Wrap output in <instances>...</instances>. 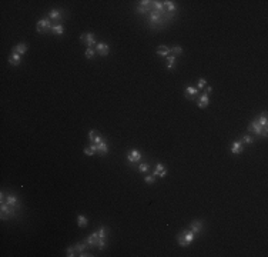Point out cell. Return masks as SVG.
I'll return each instance as SVG.
<instances>
[{
  "label": "cell",
  "instance_id": "1",
  "mask_svg": "<svg viewBox=\"0 0 268 257\" xmlns=\"http://www.w3.org/2000/svg\"><path fill=\"white\" fill-rule=\"evenodd\" d=\"M53 29V24L50 23L49 19H41L37 22V33H46Z\"/></svg>",
  "mask_w": 268,
  "mask_h": 257
},
{
  "label": "cell",
  "instance_id": "2",
  "mask_svg": "<svg viewBox=\"0 0 268 257\" xmlns=\"http://www.w3.org/2000/svg\"><path fill=\"white\" fill-rule=\"evenodd\" d=\"M80 39L86 43L87 49H91L93 46H96V44H97V43H96V36H94L93 33H83Z\"/></svg>",
  "mask_w": 268,
  "mask_h": 257
},
{
  "label": "cell",
  "instance_id": "3",
  "mask_svg": "<svg viewBox=\"0 0 268 257\" xmlns=\"http://www.w3.org/2000/svg\"><path fill=\"white\" fill-rule=\"evenodd\" d=\"M248 131H252L254 134H257V136H261V131H262V126L260 124V120L258 119H255V120H252V123L248 126Z\"/></svg>",
  "mask_w": 268,
  "mask_h": 257
},
{
  "label": "cell",
  "instance_id": "4",
  "mask_svg": "<svg viewBox=\"0 0 268 257\" xmlns=\"http://www.w3.org/2000/svg\"><path fill=\"white\" fill-rule=\"evenodd\" d=\"M127 159H129V161H131V163H136V161L141 160V154H140L138 150H131V152L127 154Z\"/></svg>",
  "mask_w": 268,
  "mask_h": 257
},
{
  "label": "cell",
  "instance_id": "5",
  "mask_svg": "<svg viewBox=\"0 0 268 257\" xmlns=\"http://www.w3.org/2000/svg\"><path fill=\"white\" fill-rule=\"evenodd\" d=\"M0 211H1V219H4L6 216H13L14 213H13V210L10 209V206L9 204H6V203H1V209H0Z\"/></svg>",
  "mask_w": 268,
  "mask_h": 257
},
{
  "label": "cell",
  "instance_id": "6",
  "mask_svg": "<svg viewBox=\"0 0 268 257\" xmlns=\"http://www.w3.org/2000/svg\"><path fill=\"white\" fill-rule=\"evenodd\" d=\"M96 49H97L98 54H101V56H107L108 54V44H106V43H97L96 44Z\"/></svg>",
  "mask_w": 268,
  "mask_h": 257
},
{
  "label": "cell",
  "instance_id": "7",
  "mask_svg": "<svg viewBox=\"0 0 268 257\" xmlns=\"http://www.w3.org/2000/svg\"><path fill=\"white\" fill-rule=\"evenodd\" d=\"M190 229H191V232H193L194 234L200 233V232L203 230V223H201L200 220H194V221L190 224Z\"/></svg>",
  "mask_w": 268,
  "mask_h": 257
},
{
  "label": "cell",
  "instance_id": "8",
  "mask_svg": "<svg viewBox=\"0 0 268 257\" xmlns=\"http://www.w3.org/2000/svg\"><path fill=\"white\" fill-rule=\"evenodd\" d=\"M243 150H244L243 142H234L233 146H231V153H233V154H241Z\"/></svg>",
  "mask_w": 268,
  "mask_h": 257
},
{
  "label": "cell",
  "instance_id": "9",
  "mask_svg": "<svg viewBox=\"0 0 268 257\" xmlns=\"http://www.w3.org/2000/svg\"><path fill=\"white\" fill-rule=\"evenodd\" d=\"M165 174H167V169L163 166V164H157V167H155L154 173H153V176H158V177H165Z\"/></svg>",
  "mask_w": 268,
  "mask_h": 257
},
{
  "label": "cell",
  "instance_id": "10",
  "mask_svg": "<svg viewBox=\"0 0 268 257\" xmlns=\"http://www.w3.org/2000/svg\"><path fill=\"white\" fill-rule=\"evenodd\" d=\"M26 52H27V44H25V43H19V44H16L14 46V49H13V53H17V54H25Z\"/></svg>",
  "mask_w": 268,
  "mask_h": 257
},
{
  "label": "cell",
  "instance_id": "11",
  "mask_svg": "<svg viewBox=\"0 0 268 257\" xmlns=\"http://www.w3.org/2000/svg\"><path fill=\"white\" fill-rule=\"evenodd\" d=\"M9 63L12 64V66H19V64L22 63V57H20V54L12 53V56L9 57Z\"/></svg>",
  "mask_w": 268,
  "mask_h": 257
},
{
  "label": "cell",
  "instance_id": "12",
  "mask_svg": "<svg viewBox=\"0 0 268 257\" xmlns=\"http://www.w3.org/2000/svg\"><path fill=\"white\" fill-rule=\"evenodd\" d=\"M170 53H171V49H168L167 46H158L157 47V54H160L163 57H168Z\"/></svg>",
  "mask_w": 268,
  "mask_h": 257
},
{
  "label": "cell",
  "instance_id": "13",
  "mask_svg": "<svg viewBox=\"0 0 268 257\" xmlns=\"http://www.w3.org/2000/svg\"><path fill=\"white\" fill-rule=\"evenodd\" d=\"M98 239H100V237H98V233H93L90 237L86 239V243H87L89 246H96V244L98 243Z\"/></svg>",
  "mask_w": 268,
  "mask_h": 257
},
{
  "label": "cell",
  "instance_id": "14",
  "mask_svg": "<svg viewBox=\"0 0 268 257\" xmlns=\"http://www.w3.org/2000/svg\"><path fill=\"white\" fill-rule=\"evenodd\" d=\"M6 204H9L10 207H16L17 206V197L14 194H9L7 199H6Z\"/></svg>",
  "mask_w": 268,
  "mask_h": 257
},
{
  "label": "cell",
  "instance_id": "15",
  "mask_svg": "<svg viewBox=\"0 0 268 257\" xmlns=\"http://www.w3.org/2000/svg\"><path fill=\"white\" fill-rule=\"evenodd\" d=\"M207 106H208V96H207V94L204 93L203 96L200 97V102H198V107H200V109H205Z\"/></svg>",
  "mask_w": 268,
  "mask_h": 257
},
{
  "label": "cell",
  "instance_id": "16",
  "mask_svg": "<svg viewBox=\"0 0 268 257\" xmlns=\"http://www.w3.org/2000/svg\"><path fill=\"white\" fill-rule=\"evenodd\" d=\"M96 152H97V144H94V143L90 147H84V154L86 156H93Z\"/></svg>",
  "mask_w": 268,
  "mask_h": 257
},
{
  "label": "cell",
  "instance_id": "17",
  "mask_svg": "<svg viewBox=\"0 0 268 257\" xmlns=\"http://www.w3.org/2000/svg\"><path fill=\"white\" fill-rule=\"evenodd\" d=\"M97 152L100 153V154H106V153L108 152V146H107L106 142H101L100 144H97Z\"/></svg>",
  "mask_w": 268,
  "mask_h": 257
},
{
  "label": "cell",
  "instance_id": "18",
  "mask_svg": "<svg viewBox=\"0 0 268 257\" xmlns=\"http://www.w3.org/2000/svg\"><path fill=\"white\" fill-rule=\"evenodd\" d=\"M49 19H63V16H61V12L60 10H56V9H53V10H50L49 13Z\"/></svg>",
  "mask_w": 268,
  "mask_h": 257
},
{
  "label": "cell",
  "instance_id": "19",
  "mask_svg": "<svg viewBox=\"0 0 268 257\" xmlns=\"http://www.w3.org/2000/svg\"><path fill=\"white\" fill-rule=\"evenodd\" d=\"M194 94H197V89H195V87H191V86L186 87V97H187V99H193V97H194Z\"/></svg>",
  "mask_w": 268,
  "mask_h": 257
},
{
  "label": "cell",
  "instance_id": "20",
  "mask_svg": "<svg viewBox=\"0 0 268 257\" xmlns=\"http://www.w3.org/2000/svg\"><path fill=\"white\" fill-rule=\"evenodd\" d=\"M160 13H161V12H157V10H155V12H151V15H150V22H151L153 24L160 22Z\"/></svg>",
  "mask_w": 268,
  "mask_h": 257
},
{
  "label": "cell",
  "instance_id": "21",
  "mask_svg": "<svg viewBox=\"0 0 268 257\" xmlns=\"http://www.w3.org/2000/svg\"><path fill=\"white\" fill-rule=\"evenodd\" d=\"M77 226H79V227H86V226H87V217L84 216V214L77 216Z\"/></svg>",
  "mask_w": 268,
  "mask_h": 257
},
{
  "label": "cell",
  "instance_id": "22",
  "mask_svg": "<svg viewBox=\"0 0 268 257\" xmlns=\"http://www.w3.org/2000/svg\"><path fill=\"white\" fill-rule=\"evenodd\" d=\"M177 241H178V244L181 246V247H187V246H190V243L186 240L184 234H178V236H177Z\"/></svg>",
  "mask_w": 268,
  "mask_h": 257
},
{
  "label": "cell",
  "instance_id": "23",
  "mask_svg": "<svg viewBox=\"0 0 268 257\" xmlns=\"http://www.w3.org/2000/svg\"><path fill=\"white\" fill-rule=\"evenodd\" d=\"M184 237H186V240L188 241V243H190V244H191V243H193V241H194V236L195 234L193 233V232H191V230H186V232H184Z\"/></svg>",
  "mask_w": 268,
  "mask_h": 257
},
{
  "label": "cell",
  "instance_id": "24",
  "mask_svg": "<svg viewBox=\"0 0 268 257\" xmlns=\"http://www.w3.org/2000/svg\"><path fill=\"white\" fill-rule=\"evenodd\" d=\"M51 32L60 36V34H63V32H64V27H63V24H54L53 29H51Z\"/></svg>",
  "mask_w": 268,
  "mask_h": 257
},
{
  "label": "cell",
  "instance_id": "25",
  "mask_svg": "<svg viewBox=\"0 0 268 257\" xmlns=\"http://www.w3.org/2000/svg\"><path fill=\"white\" fill-rule=\"evenodd\" d=\"M176 63V56H168L167 57V69H173Z\"/></svg>",
  "mask_w": 268,
  "mask_h": 257
},
{
  "label": "cell",
  "instance_id": "26",
  "mask_svg": "<svg viewBox=\"0 0 268 257\" xmlns=\"http://www.w3.org/2000/svg\"><path fill=\"white\" fill-rule=\"evenodd\" d=\"M267 112H264L262 114H261V117H260V124L262 126V127H267Z\"/></svg>",
  "mask_w": 268,
  "mask_h": 257
},
{
  "label": "cell",
  "instance_id": "27",
  "mask_svg": "<svg viewBox=\"0 0 268 257\" xmlns=\"http://www.w3.org/2000/svg\"><path fill=\"white\" fill-rule=\"evenodd\" d=\"M77 254V250H76V247H69L67 249V251H66V256L67 257H73Z\"/></svg>",
  "mask_w": 268,
  "mask_h": 257
},
{
  "label": "cell",
  "instance_id": "28",
  "mask_svg": "<svg viewBox=\"0 0 268 257\" xmlns=\"http://www.w3.org/2000/svg\"><path fill=\"white\" fill-rule=\"evenodd\" d=\"M171 53L176 56V54H181L183 53V47L181 46H174V47H171Z\"/></svg>",
  "mask_w": 268,
  "mask_h": 257
},
{
  "label": "cell",
  "instance_id": "29",
  "mask_svg": "<svg viewBox=\"0 0 268 257\" xmlns=\"http://www.w3.org/2000/svg\"><path fill=\"white\" fill-rule=\"evenodd\" d=\"M163 3H164V6H167V9H168L170 12H174V10H176L174 1H163Z\"/></svg>",
  "mask_w": 268,
  "mask_h": 257
},
{
  "label": "cell",
  "instance_id": "30",
  "mask_svg": "<svg viewBox=\"0 0 268 257\" xmlns=\"http://www.w3.org/2000/svg\"><path fill=\"white\" fill-rule=\"evenodd\" d=\"M74 247H76V250H77V253H81V251H84V250H86V247H87V243L84 241L83 244H76Z\"/></svg>",
  "mask_w": 268,
  "mask_h": 257
},
{
  "label": "cell",
  "instance_id": "31",
  "mask_svg": "<svg viewBox=\"0 0 268 257\" xmlns=\"http://www.w3.org/2000/svg\"><path fill=\"white\" fill-rule=\"evenodd\" d=\"M94 53H96L94 49H87L86 53H84V56L87 57V59H93V57H94Z\"/></svg>",
  "mask_w": 268,
  "mask_h": 257
},
{
  "label": "cell",
  "instance_id": "32",
  "mask_svg": "<svg viewBox=\"0 0 268 257\" xmlns=\"http://www.w3.org/2000/svg\"><path fill=\"white\" fill-rule=\"evenodd\" d=\"M154 7L157 12H161L163 9H164V3L163 1H154Z\"/></svg>",
  "mask_w": 268,
  "mask_h": 257
},
{
  "label": "cell",
  "instance_id": "33",
  "mask_svg": "<svg viewBox=\"0 0 268 257\" xmlns=\"http://www.w3.org/2000/svg\"><path fill=\"white\" fill-rule=\"evenodd\" d=\"M97 247H98L100 250H104V247H106V239H98Z\"/></svg>",
  "mask_w": 268,
  "mask_h": 257
},
{
  "label": "cell",
  "instance_id": "34",
  "mask_svg": "<svg viewBox=\"0 0 268 257\" xmlns=\"http://www.w3.org/2000/svg\"><path fill=\"white\" fill-rule=\"evenodd\" d=\"M144 181L148 183V184H153V183L155 181V176H146L144 177Z\"/></svg>",
  "mask_w": 268,
  "mask_h": 257
},
{
  "label": "cell",
  "instance_id": "35",
  "mask_svg": "<svg viewBox=\"0 0 268 257\" xmlns=\"http://www.w3.org/2000/svg\"><path fill=\"white\" fill-rule=\"evenodd\" d=\"M97 233H98V237L100 239H106V227H100V230H98Z\"/></svg>",
  "mask_w": 268,
  "mask_h": 257
},
{
  "label": "cell",
  "instance_id": "36",
  "mask_svg": "<svg viewBox=\"0 0 268 257\" xmlns=\"http://www.w3.org/2000/svg\"><path fill=\"white\" fill-rule=\"evenodd\" d=\"M101 142H104V139L100 136V134H97V136L94 137V140H93V143H94V144H100Z\"/></svg>",
  "mask_w": 268,
  "mask_h": 257
},
{
  "label": "cell",
  "instance_id": "37",
  "mask_svg": "<svg viewBox=\"0 0 268 257\" xmlns=\"http://www.w3.org/2000/svg\"><path fill=\"white\" fill-rule=\"evenodd\" d=\"M243 140H244V143H248V144H251L252 142H254V139H252L251 136H248V134H247V136H244Z\"/></svg>",
  "mask_w": 268,
  "mask_h": 257
},
{
  "label": "cell",
  "instance_id": "38",
  "mask_svg": "<svg viewBox=\"0 0 268 257\" xmlns=\"http://www.w3.org/2000/svg\"><path fill=\"white\" fill-rule=\"evenodd\" d=\"M138 170H140L141 173H147V171H148V164H140Z\"/></svg>",
  "mask_w": 268,
  "mask_h": 257
},
{
  "label": "cell",
  "instance_id": "39",
  "mask_svg": "<svg viewBox=\"0 0 268 257\" xmlns=\"http://www.w3.org/2000/svg\"><path fill=\"white\" fill-rule=\"evenodd\" d=\"M96 136H97V131H96V130H91V131L89 133V140H91V142H93Z\"/></svg>",
  "mask_w": 268,
  "mask_h": 257
},
{
  "label": "cell",
  "instance_id": "40",
  "mask_svg": "<svg viewBox=\"0 0 268 257\" xmlns=\"http://www.w3.org/2000/svg\"><path fill=\"white\" fill-rule=\"evenodd\" d=\"M205 79H198V89H203L204 86H205Z\"/></svg>",
  "mask_w": 268,
  "mask_h": 257
},
{
  "label": "cell",
  "instance_id": "41",
  "mask_svg": "<svg viewBox=\"0 0 268 257\" xmlns=\"http://www.w3.org/2000/svg\"><path fill=\"white\" fill-rule=\"evenodd\" d=\"M137 12H138V13H146V12H147V7H144V6H138Z\"/></svg>",
  "mask_w": 268,
  "mask_h": 257
},
{
  "label": "cell",
  "instance_id": "42",
  "mask_svg": "<svg viewBox=\"0 0 268 257\" xmlns=\"http://www.w3.org/2000/svg\"><path fill=\"white\" fill-rule=\"evenodd\" d=\"M79 256H81V257H91L93 254H90V253H87V251H81Z\"/></svg>",
  "mask_w": 268,
  "mask_h": 257
},
{
  "label": "cell",
  "instance_id": "43",
  "mask_svg": "<svg viewBox=\"0 0 268 257\" xmlns=\"http://www.w3.org/2000/svg\"><path fill=\"white\" fill-rule=\"evenodd\" d=\"M267 134H268V130H267V127H262V131H261V136H262V137H267Z\"/></svg>",
  "mask_w": 268,
  "mask_h": 257
},
{
  "label": "cell",
  "instance_id": "44",
  "mask_svg": "<svg viewBox=\"0 0 268 257\" xmlns=\"http://www.w3.org/2000/svg\"><path fill=\"white\" fill-rule=\"evenodd\" d=\"M148 3H151V1H148V0H141V1H140V4H141V6H144V7H147V4H148Z\"/></svg>",
  "mask_w": 268,
  "mask_h": 257
},
{
  "label": "cell",
  "instance_id": "45",
  "mask_svg": "<svg viewBox=\"0 0 268 257\" xmlns=\"http://www.w3.org/2000/svg\"><path fill=\"white\" fill-rule=\"evenodd\" d=\"M211 90H212V87H207V89H205V94H208V93H211Z\"/></svg>",
  "mask_w": 268,
  "mask_h": 257
}]
</instances>
